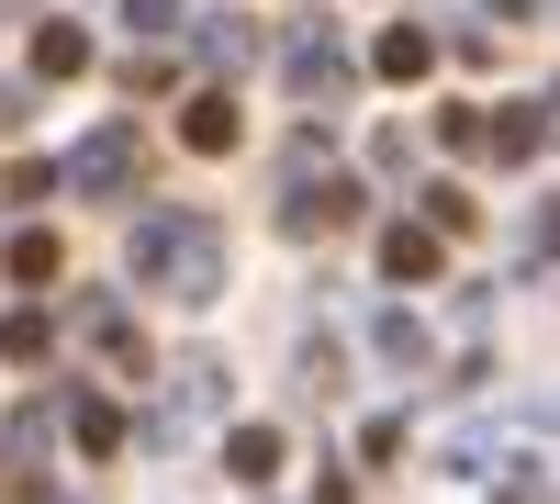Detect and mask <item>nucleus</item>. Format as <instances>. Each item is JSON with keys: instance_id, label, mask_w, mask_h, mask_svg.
I'll return each instance as SVG.
<instances>
[{"instance_id": "nucleus-7", "label": "nucleus", "mask_w": 560, "mask_h": 504, "mask_svg": "<svg viewBox=\"0 0 560 504\" xmlns=\"http://www.w3.org/2000/svg\"><path fill=\"white\" fill-rule=\"evenodd\" d=\"M0 359H12V371H45V359H57V314L12 303V314H0Z\"/></svg>"}, {"instance_id": "nucleus-18", "label": "nucleus", "mask_w": 560, "mask_h": 504, "mask_svg": "<svg viewBox=\"0 0 560 504\" xmlns=\"http://www.w3.org/2000/svg\"><path fill=\"white\" fill-rule=\"evenodd\" d=\"M124 23H135V45H168L191 12H179V0H124Z\"/></svg>"}, {"instance_id": "nucleus-1", "label": "nucleus", "mask_w": 560, "mask_h": 504, "mask_svg": "<svg viewBox=\"0 0 560 504\" xmlns=\"http://www.w3.org/2000/svg\"><path fill=\"white\" fill-rule=\"evenodd\" d=\"M124 269H135V292H158V303H213L224 292V224L202 202H147L135 236H124Z\"/></svg>"}, {"instance_id": "nucleus-5", "label": "nucleus", "mask_w": 560, "mask_h": 504, "mask_svg": "<svg viewBox=\"0 0 560 504\" xmlns=\"http://www.w3.org/2000/svg\"><path fill=\"white\" fill-rule=\"evenodd\" d=\"M224 382H236V371H224V359H179V371H168V415H147V437H179V426H202V415H224Z\"/></svg>"}, {"instance_id": "nucleus-2", "label": "nucleus", "mask_w": 560, "mask_h": 504, "mask_svg": "<svg viewBox=\"0 0 560 504\" xmlns=\"http://www.w3.org/2000/svg\"><path fill=\"white\" fill-rule=\"evenodd\" d=\"M135 168H147V134H135V124H90L79 146H68V191L79 202H124Z\"/></svg>"}, {"instance_id": "nucleus-21", "label": "nucleus", "mask_w": 560, "mask_h": 504, "mask_svg": "<svg viewBox=\"0 0 560 504\" xmlns=\"http://www.w3.org/2000/svg\"><path fill=\"white\" fill-rule=\"evenodd\" d=\"M549 258H560V202L527 213V269H549Z\"/></svg>"}, {"instance_id": "nucleus-12", "label": "nucleus", "mask_w": 560, "mask_h": 504, "mask_svg": "<svg viewBox=\"0 0 560 504\" xmlns=\"http://www.w3.org/2000/svg\"><path fill=\"white\" fill-rule=\"evenodd\" d=\"M90 68V34L79 23H34V79H79Z\"/></svg>"}, {"instance_id": "nucleus-13", "label": "nucleus", "mask_w": 560, "mask_h": 504, "mask_svg": "<svg viewBox=\"0 0 560 504\" xmlns=\"http://www.w3.org/2000/svg\"><path fill=\"white\" fill-rule=\"evenodd\" d=\"M224 471H236V482H269V471H280V426H224Z\"/></svg>"}, {"instance_id": "nucleus-17", "label": "nucleus", "mask_w": 560, "mask_h": 504, "mask_svg": "<svg viewBox=\"0 0 560 504\" xmlns=\"http://www.w3.org/2000/svg\"><path fill=\"white\" fill-rule=\"evenodd\" d=\"M202 57H213V68H247V57H258V23H247V12H213V23H202Z\"/></svg>"}, {"instance_id": "nucleus-8", "label": "nucleus", "mask_w": 560, "mask_h": 504, "mask_svg": "<svg viewBox=\"0 0 560 504\" xmlns=\"http://www.w3.org/2000/svg\"><path fill=\"white\" fill-rule=\"evenodd\" d=\"M427 68H438V34L427 23H393L382 45H370V79H427Z\"/></svg>"}, {"instance_id": "nucleus-19", "label": "nucleus", "mask_w": 560, "mask_h": 504, "mask_svg": "<svg viewBox=\"0 0 560 504\" xmlns=\"http://www.w3.org/2000/svg\"><path fill=\"white\" fill-rule=\"evenodd\" d=\"M57 448V403H23V426H12V460H45Z\"/></svg>"}, {"instance_id": "nucleus-14", "label": "nucleus", "mask_w": 560, "mask_h": 504, "mask_svg": "<svg viewBox=\"0 0 560 504\" xmlns=\"http://www.w3.org/2000/svg\"><path fill=\"white\" fill-rule=\"evenodd\" d=\"M179 134H191L202 157H224V146H236V90H202V102H191V124H179Z\"/></svg>"}, {"instance_id": "nucleus-4", "label": "nucleus", "mask_w": 560, "mask_h": 504, "mask_svg": "<svg viewBox=\"0 0 560 504\" xmlns=\"http://www.w3.org/2000/svg\"><path fill=\"white\" fill-rule=\"evenodd\" d=\"M370 213V191L348 168H325V179H292V191H280V236H337V224H359Z\"/></svg>"}, {"instance_id": "nucleus-16", "label": "nucleus", "mask_w": 560, "mask_h": 504, "mask_svg": "<svg viewBox=\"0 0 560 504\" xmlns=\"http://www.w3.org/2000/svg\"><path fill=\"white\" fill-rule=\"evenodd\" d=\"M415 202H427V224H438V236H471V224H482V202L459 191V179H427Z\"/></svg>"}, {"instance_id": "nucleus-3", "label": "nucleus", "mask_w": 560, "mask_h": 504, "mask_svg": "<svg viewBox=\"0 0 560 504\" xmlns=\"http://www.w3.org/2000/svg\"><path fill=\"white\" fill-rule=\"evenodd\" d=\"M280 79H292V102H325V113H337L348 90H359V57H348L325 23H292V45H280Z\"/></svg>"}, {"instance_id": "nucleus-10", "label": "nucleus", "mask_w": 560, "mask_h": 504, "mask_svg": "<svg viewBox=\"0 0 560 504\" xmlns=\"http://www.w3.org/2000/svg\"><path fill=\"white\" fill-rule=\"evenodd\" d=\"M68 437H79V460H113V448H124V415H113L102 392H79V403H68Z\"/></svg>"}, {"instance_id": "nucleus-9", "label": "nucleus", "mask_w": 560, "mask_h": 504, "mask_svg": "<svg viewBox=\"0 0 560 504\" xmlns=\"http://www.w3.org/2000/svg\"><path fill=\"white\" fill-rule=\"evenodd\" d=\"M370 348H382L393 371H427V359H438V337H427V314H404V303L382 314V326H370Z\"/></svg>"}, {"instance_id": "nucleus-6", "label": "nucleus", "mask_w": 560, "mask_h": 504, "mask_svg": "<svg viewBox=\"0 0 560 504\" xmlns=\"http://www.w3.org/2000/svg\"><path fill=\"white\" fill-rule=\"evenodd\" d=\"M438 269H448V236H438V224H382V281L427 292Z\"/></svg>"}, {"instance_id": "nucleus-22", "label": "nucleus", "mask_w": 560, "mask_h": 504, "mask_svg": "<svg viewBox=\"0 0 560 504\" xmlns=\"http://www.w3.org/2000/svg\"><path fill=\"white\" fill-rule=\"evenodd\" d=\"M482 12H493V23H527V12H538V0H482Z\"/></svg>"}, {"instance_id": "nucleus-11", "label": "nucleus", "mask_w": 560, "mask_h": 504, "mask_svg": "<svg viewBox=\"0 0 560 504\" xmlns=\"http://www.w3.org/2000/svg\"><path fill=\"white\" fill-rule=\"evenodd\" d=\"M538 146H549V124H538V102H527V113H493V134H482V157H504V168H527Z\"/></svg>"}, {"instance_id": "nucleus-23", "label": "nucleus", "mask_w": 560, "mask_h": 504, "mask_svg": "<svg viewBox=\"0 0 560 504\" xmlns=\"http://www.w3.org/2000/svg\"><path fill=\"white\" fill-rule=\"evenodd\" d=\"M538 124H549V146H560V90H549V102H538Z\"/></svg>"}, {"instance_id": "nucleus-20", "label": "nucleus", "mask_w": 560, "mask_h": 504, "mask_svg": "<svg viewBox=\"0 0 560 504\" xmlns=\"http://www.w3.org/2000/svg\"><path fill=\"white\" fill-rule=\"evenodd\" d=\"M493 504H560V493H549V482H538L527 460H504V482H493Z\"/></svg>"}, {"instance_id": "nucleus-15", "label": "nucleus", "mask_w": 560, "mask_h": 504, "mask_svg": "<svg viewBox=\"0 0 560 504\" xmlns=\"http://www.w3.org/2000/svg\"><path fill=\"white\" fill-rule=\"evenodd\" d=\"M0 269H12L23 292H45V281H57V236H45V224H23V236L0 247Z\"/></svg>"}]
</instances>
